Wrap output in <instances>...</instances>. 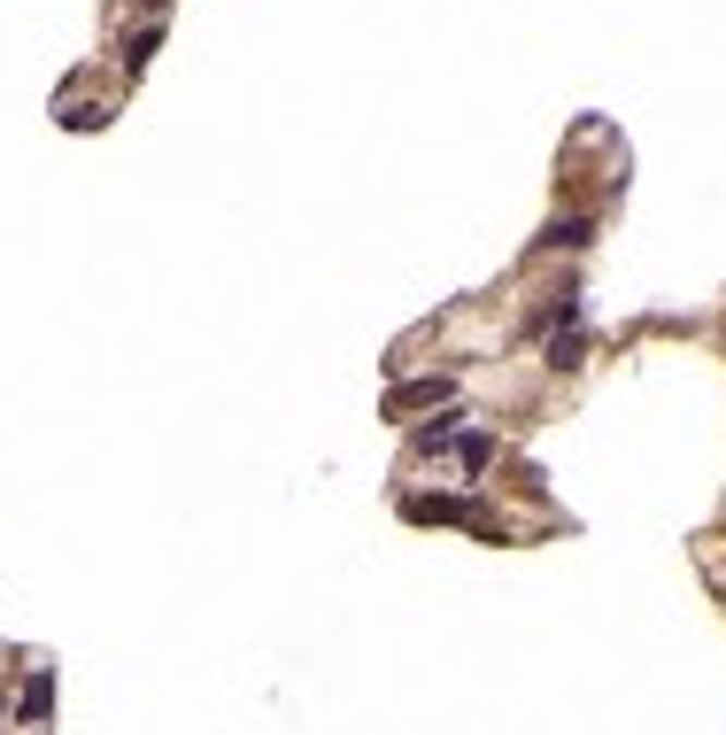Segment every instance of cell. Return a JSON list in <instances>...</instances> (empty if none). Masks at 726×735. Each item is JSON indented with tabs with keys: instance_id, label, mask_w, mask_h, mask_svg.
Here are the masks:
<instances>
[{
	"instance_id": "1",
	"label": "cell",
	"mask_w": 726,
	"mask_h": 735,
	"mask_svg": "<svg viewBox=\"0 0 726 735\" xmlns=\"http://www.w3.org/2000/svg\"><path fill=\"white\" fill-rule=\"evenodd\" d=\"M410 519H457V527H480V534H495V519H487L472 496H410Z\"/></svg>"
},
{
	"instance_id": "2",
	"label": "cell",
	"mask_w": 726,
	"mask_h": 735,
	"mask_svg": "<svg viewBox=\"0 0 726 735\" xmlns=\"http://www.w3.org/2000/svg\"><path fill=\"white\" fill-rule=\"evenodd\" d=\"M16 712H24L32 727H47V712H55V682H47V666H39V674L24 682V704H16Z\"/></svg>"
},
{
	"instance_id": "3",
	"label": "cell",
	"mask_w": 726,
	"mask_h": 735,
	"mask_svg": "<svg viewBox=\"0 0 726 735\" xmlns=\"http://www.w3.org/2000/svg\"><path fill=\"white\" fill-rule=\"evenodd\" d=\"M418 402H448V379H418V387H395V395H387V411L402 419V411H418Z\"/></svg>"
},
{
	"instance_id": "4",
	"label": "cell",
	"mask_w": 726,
	"mask_h": 735,
	"mask_svg": "<svg viewBox=\"0 0 726 735\" xmlns=\"http://www.w3.org/2000/svg\"><path fill=\"white\" fill-rule=\"evenodd\" d=\"M588 240H595V225H588V217H557L549 232H541V249H588Z\"/></svg>"
},
{
	"instance_id": "5",
	"label": "cell",
	"mask_w": 726,
	"mask_h": 735,
	"mask_svg": "<svg viewBox=\"0 0 726 735\" xmlns=\"http://www.w3.org/2000/svg\"><path fill=\"white\" fill-rule=\"evenodd\" d=\"M457 465H464V472H487V465H495V434H464V442H457Z\"/></svg>"
},
{
	"instance_id": "6",
	"label": "cell",
	"mask_w": 726,
	"mask_h": 735,
	"mask_svg": "<svg viewBox=\"0 0 726 735\" xmlns=\"http://www.w3.org/2000/svg\"><path fill=\"white\" fill-rule=\"evenodd\" d=\"M580 349H588L580 334H557V341H549V364H580Z\"/></svg>"
},
{
	"instance_id": "7",
	"label": "cell",
	"mask_w": 726,
	"mask_h": 735,
	"mask_svg": "<svg viewBox=\"0 0 726 735\" xmlns=\"http://www.w3.org/2000/svg\"><path fill=\"white\" fill-rule=\"evenodd\" d=\"M147 9H162V0H147Z\"/></svg>"
}]
</instances>
